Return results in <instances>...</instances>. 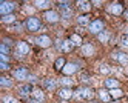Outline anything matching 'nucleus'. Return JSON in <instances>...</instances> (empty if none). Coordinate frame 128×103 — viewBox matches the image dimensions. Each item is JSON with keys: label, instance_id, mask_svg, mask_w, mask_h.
<instances>
[{"label": "nucleus", "instance_id": "1", "mask_svg": "<svg viewBox=\"0 0 128 103\" xmlns=\"http://www.w3.org/2000/svg\"><path fill=\"white\" fill-rule=\"evenodd\" d=\"M25 26H26V29H28L30 32H36V31H39L40 28H42L40 18H37L36 15H30L28 18H26V22H25Z\"/></svg>", "mask_w": 128, "mask_h": 103}, {"label": "nucleus", "instance_id": "2", "mask_svg": "<svg viewBox=\"0 0 128 103\" xmlns=\"http://www.w3.org/2000/svg\"><path fill=\"white\" fill-rule=\"evenodd\" d=\"M74 97L77 99H84V100H91L94 97V91L91 88H86V86H82V88H77L74 91Z\"/></svg>", "mask_w": 128, "mask_h": 103}, {"label": "nucleus", "instance_id": "3", "mask_svg": "<svg viewBox=\"0 0 128 103\" xmlns=\"http://www.w3.org/2000/svg\"><path fill=\"white\" fill-rule=\"evenodd\" d=\"M16 6L17 5L14 2H2V3H0V14H2V17L12 14V11L16 9Z\"/></svg>", "mask_w": 128, "mask_h": 103}, {"label": "nucleus", "instance_id": "4", "mask_svg": "<svg viewBox=\"0 0 128 103\" xmlns=\"http://www.w3.org/2000/svg\"><path fill=\"white\" fill-rule=\"evenodd\" d=\"M30 52V45L26 42H17L16 43V55L17 57H23V55H26Z\"/></svg>", "mask_w": 128, "mask_h": 103}, {"label": "nucleus", "instance_id": "5", "mask_svg": "<svg viewBox=\"0 0 128 103\" xmlns=\"http://www.w3.org/2000/svg\"><path fill=\"white\" fill-rule=\"evenodd\" d=\"M12 77L16 79V80H26L28 79V69H26L25 66H19V68H16L14 71H12Z\"/></svg>", "mask_w": 128, "mask_h": 103}, {"label": "nucleus", "instance_id": "6", "mask_svg": "<svg viewBox=\"0 0 128 103\" xmlns=\"http://www.w3.org/2000/svg\"><path fill=\"white\" fill-rule=\"evenodd\" d=\"M106 11H108L110 14L120 15V14H124V6H122V3L114 2V3H110V5L106 6Z\"/></svg>", "mask_w": 128, "mask_h": 103}, {"label": "nucleus", "instance_id": "7", "mask_svg": "<svg viewBox=\"0 0 128 103\" xmlns=\"http://www.w3.org/2000/svg\"><path fill=\"white\" fill-rule=\"evenodd\" d=\"M102 31H104V22L102 20H99V18H97V20H93V22L90 23V32L91 34H97L99 35Z\"/></svg>", "mask_w": 128, "mask_h": 103}, {"label": "nucleus", "instance_id": "8", "mask_svg": "<svg viewBox=\"0 0 128 103\" xmlns=\"http://www.w3.org/2000/svg\"><path fill=\"white\" fill-rule=\"evenodd\" d=\"M43 18L46 20L48 23H57L59 20H60V15H59V12H56V11H45L43 12Z\"/></svg>", "mask_w": 128, "mask_h": 103}, {"label": "nucleus", "instance_id": "9", "mask_svg": "<svg viewBox=\"0 0 128 103\" xmlns=\"http://www.w3.org/2000/svg\"><path fill=\"white\" fill-rule=\"evenodd\" d=\"M36 45L40 46V48H50V46L52 45V40L48 35H39L37 39H36Z\"/></svg>", "mask_w": 128, "mask_h": 103}, {"label": "nucleus", "instance_id": "10", "mask_svg": "<svg viewBox=\"0 0 128 103\" xmlns=\"http://www.w3.org/2000/svg\"><path fill=\"white\" fill-rule=\"evenodd\" d=\"M79 71V66L76 63H66L65 66H63V69H62V72L65 74L66 77H70V76H72V74H76Z\"/></svg>", "mask_w": 128, "mask_h": 103}, {"label": "nucleus", "instance_id": "11", "mask_svg": "<svg viewBox=\"0 0 128 103\" xmlns=\"http://www.w3.org/2000/svg\"><path fill=\"white\" fill-rule=\"evenodd\" d=\"M72 42L71 40H60V42H57V48L62 51V52H70L71 49H72Z\"/></svg>", "mask_w": 128, "mask_h": 103}, {"label": "nucleus", "instance_id": "12", "mask_svg": "<svg viewBox=\"0 0 128 103\" xmlns=\"http://www.w3.org/2000/svg\"><path fill=\"white\" fill-rule=\"evenodd\" d=\"M113 59L120 65H128V54L125 52H113Z\"/></svg>", "mask_w": 128, "mask_h": 103}, {"label": "nucleus", "instance_id": "13", "mask_svg": "<svg viewBox=\"0 0 128 103\" xmlns=\"http://www.w3.org/2000/svg\"><path fill=\"white\" fill-rule=\"evenodd\" d=\"M96 49H94V46L91 45V43H85V45H82V54L86 55V57H91V55H94Z\"/></svg>", "mask_w": 128, "mask_h": 103}, {"label": "nucleus", "instance_id": "14", "mask_svg": "<svg viewBox=\"0 0 128 103\" xmlns=\"http://www.w3.org/2000/svg\"><path fill=\"white\" fill-rule=\"evenodd\" d=\"M105 86L111 91V89H117V88H120V82H119L117 79H106L105 80Z\"/></svg>", "mask_w": 128, "mask_h": 103}, {"label": "nucleus", "instance_id": "15", "mask_svg": "<svg viewBox=\"0 0 128 103\" xmlns=\"http://www.w3.org/2000/svg\"><path fill=\"white\" fill-rule=\"evenodd\" d=\"M59 96L63 100H68V99H71L72 96H74V92H72L70 88H62V89H59Z\"/></svg>", "mask_w": 128, "mask_h": 103}, {"label": "nucleus", "instance_id": "16", "mask_svg": "<svg viewBox=\"0 0 128 103\" xmlns=\"http://www.w3.org/2000/svg\"><path fill=\"white\" fill-rule=\"evenodd\" d=\"M91 2H86V0H79L77 2V8L80 9V11H84V12H88L90 9H91Z\"/></svg>", "mask_w": 128, "mask_h": 103}, {"label": "nucleus", "instance_id": "17", "mask_svg": "<svg viewBox=\"0 0 128 103\" xmlns=\"http://www.w3.org/2000/svg\"><path fill=\"white\" fill-rule=\"evenodd\" d=\"M97 96H99V99L102 100V102H110V100H111L110 91H106V89H99L97 91Z\"/></svg>", "mask_w": 128, "mask_h": 103}, {"label": "nucleus", "instance_id": "18", "mask_svg": "<svg viewBox=\"0 0 128 103\" xmlns=\"http://www.w3.org/2000/svg\"><path fill=\"white\" fill-rule=\"evenodd\" d=\"M43 83H45V88L50 89V91L56 89V86H57V83H56V80H54V79H45Z\"/></svg>", "mask_w": 128, "mask_h": 103}, {"label": "nucleus", "instance_id": "19", "mask_svg": "<svg viewBox=\"0 0 128 103\" xmlns=\"http://www.w3.org/2000/svg\"><path fill=\"white\" fill-rule=\"evenodd\" d=\"M77 23L82 25V26L90 25V23H91V22H90V15H88V14H82V15H79V17H77Z\"/></svg>", "mask_w": 128, "mask_h": 103}, {"label": "nucleus", "instance_id": "20", "mask_svg": "<svg viewBox=\"0 0 128 103\" xmlns=\"http://www.w3.org/2000/svg\"><path fill=\"white\" fill-rule=\"evenodd\" d=\"M0 85H2L3 88H11V86H12V80H11L10 77L2 76V77H0Z\"/></svg>", "mask_w": 128, "mask_h": 103}, {"label": "nucleus", "instance_id": "21", "mask_svg": "<svg viewBox=\"0 0 128 103\" xmlns=\"http://www.w3.org/2000/svg\"><path fill=\"white\" fill-rule=\"evenodd\" d=\"M31 94L34 96V99H36V100H39V102H43V99H45V94L42 92V89H37V88L32 89Z\"/></svg>", "mask_w": 128, "mask_h": 103}, {"label": "nucleus", "instance_id": "22", "mask_svg": "<svg viewBox=\"0 0 128 103\" xmlns=\"http://www.w3.org/2000/svg\"><path fill=\"white\" fill-rule=\"evenodd\" d=\"M34 6L37 9H46L48 6H51L50 2H45V0H37V2H34Z\"/></svg>", "mask_w": 128, "mask_h": 103}, {"label": "nucleus", "instance_id": "23", "mask_svg": "<svg viewBox=\"0 0 128 103\" xmlns=\"http://www.w3.org/2000/svg\"><path fill=\"white\" fill-rule=\"evenodd\" d=\"M65 65H66V63H65V59H63V57H59L56 62H54V68H56L57 71H62Z\"/></svg>", "mask_w": 128, "mask_h": 103}, {"label": "nucleus", "instance_id": "24", "mask_svg": "<svg viewBox=\"0 0 128 103\" xmlns=\"http://www.w3.org/2000/svg\"><path fill=\"white\" fill-rule=\"evenodd\" d=\"M110 96H111V99H120L124 96V91L120 88H117V89H111L110 91Z\"/></svg>", "mask_w": 128, "mask_h": 103}, {"label": "nucleus", "instance_id": "25", "mask_svg": "<svg viewBox=\"0 0 128 103\" xmlns=\"http://www.w3.org/2000/svg\"><path fill=\"white\" fill-rule=\"evenodd\" d=\"M72 83H74V80H72L71 77H62V79H60V85H62L63 88H68V86H71Z\"/></svg>", "mask_w": 128, "mask_h": 103}, {"label": "nucleus", "instance_id": "26", "mask_svg": "<svg viewBox=\"0 0 128 103\" xmlns=\"http://www.w3.org/2000/svg\"><path fill=\"white\" fill-rule=\"evenodd\" d=\"M70 40L72 42V45H74V46H80V45H82V37H80L79 34H72Z\"/></svg>", "mask_w": 128, "mask_h": 103}, {"label": "nucleus", "instance_id": "27", "mask_svg": "<svg viewBox=\"0 0 128 103\" xmlns=\"http://www.w3.org/2000/svg\"><path fill=\"white\" fill-rule=\"evenodd\" d=\"M62 11V14H60V18H71V15H72V11H71V8H68V9H60Z\"/></svg>", "mask_w": 128, "mask_h": 103}, {"label": "nucleus", "instance_id": "28", "mask_svg": "<svg viewBox=\"0 0 128 103\" xmlns=\"http://www.w3.org/2000/svg\"><path fill=\"white\" fill-rule=\"evenodd\" d=\"M97 39H99L100 42H102V43H106V42L110 40V34H108L106 31H102V32H100V34L97 35Z\"/></svg>", "mask_w": 128, "mask_h": 103}, {"label": "nucleus", "instance_id": "29", "mask_svg": "<svg viewBox=\"0 0 128 103\" xmlns=\"http://www.w3.org/2000/svg\"><path fill=\"white\" fill-rule=\"evenodd\" d=\"M2 22H3V23H14V22H16V15H14V14L3 15V17H2Z\"/></svg>", "mask_w": 128, "mask_h": 103}, {"label": "nucleus", "instance_id": "30", "mask_svg": "<svg viewBox=\"0 0 128 103\" xmlns=\"http://www.w3.org/2000/svg\"><path fill=\"white\" fill-rule=\"evenodd\" d=\"M19 91H20V94H22V96H28V94H31V92H32V89H31V86H30V85L22 86Z\"/></svg>", "mask_w": 128, "mask_h": 103}, {"label": "nucleus", "instance_id": "31", "mask_svg": "<svg viewBox=\"0 0 128 103\" xmlns=\"http://www.w3.org/2000/svg\"><path fill=\"white\" fill-rule=\"evenodd\" d=\"M99 68H100V72H102V74H110V72H111V71H113L111 68H110V66H108V65H100V66H99Z\"/></svg>", "mask_w": 128, "mask_h": 103}, {"label": "nucleus", "instance_id": "32", "mask_svg": "<svg viewBox=\"0 0 128 103\" xmlns=\"http://www.w3.org/2000/svg\"><path fill=\"white\" fill-rule=\"evenodd\" d=\"M120 45L124 46V48H128V34H124L120 37Z\"/></svg>", "mask_w": 128, "mask_h": 103}, {"label": "nucleus", "instance_id": "33", "mask_svg": "<svg viewBox=\"0 0 128 103\" xmlns=\"http://www.w3.org/2000/svg\"><path fill=\"white\" fill-rule=\"evenodd\" d=\"M3 103H17V100L12 96H3Z\"/></svg>", "mask_w": 128, "mask_h": 103}, {"label": "nucleus", "instance_id": "34", "mask_svg": "<svg viewBox=\"0 0 128 103\" xmlns=\"http://www.w3.org/2000/svg\"><path fill=\"white\" fill-rule=\"evenodd\" d=\"M0 51H2V54H8L10 52V46H8L6 43H2L0 45Z\"/></svg>", "mask_w": 128, "mask_h": 103}, {"label": "nucleus", "instance_id": "35", "mask_svg": "<svg viewBox=\"0 0 128 103\" xmlns=\"http://www.w3.org/2000/svg\"><path fill=\"white\" fill-rule=\"evenodd\" d=\"M70 5H71L70 2H59V8H60V9H68Z\"/></svg>", "mask_w": 128, "mask_h": 103}, {"label": "nucleus", "instance_id": "36", "mask_svg": "<svg viewBox=\"0 0 128 103\" xmlns=\"http://www.w3.org/2000/svg\"><path fill=\"white\" fill-rule=\"evenodd\" d=\"M0 59H2L3 63H8V62H10V57H8V54H0Z\"/></svg>", "mask_w": 128, "mask_h": 103}, {"label": "nucleus", "instance_id": "37", "mask_svg": "<svg viewBox=\"0 0 128 103\" xmlns=\"http://www.w3.org/2000/svg\"><path fill=\"white\" fill-rule=\"evenodd\" d=\"M10 29H11V31H12V29H14V31H16V32H20V29H22V25H16V26H14V28H12V26H11V28H10Z\"/></svg>", "mask_w": 128, "mask_h": 103}, {"label": "nucleus", "instance_id": "38", "mask_svg": "<svg viewBox=\"0 0 128 103\" xmlns=\"http://www.w3.org/2000/svg\"><path fill=\"white\" fill-rule=\"evenodd\" d=\"M0 68H2L3 71H8V69H10V65H8V63H3V62H2V63H0Z\"/></svg>", "mask_w": 128, "mask_h": 103}, {"label": "nucleus", "instance_id": "39", "mask_svg": "<svg viewBox=\"0 0 128 103\" xmlns=\"http://www.w3.org/2000/svg\"><path fill=\"white\" fill-rule=\"evenodd\" d=\"M124 17H125L126 20H128V9H125V11H124Z\"/></svg>", "mask_w": 128, "mask_h": 103}, {"label": "nucleus", "instance_id": "40", "mask_svg": "<svg viewBox=\"0 0 128 103\" xmlns=\"http://www.w3.org/2000/svg\"><path fill=\"white\" fill-rule=\"evenodd\" d=\"M28 103H42V102H39V100H36V99H32V100H30Z\"/></svg>", "mask_w": 128, "mask_h": 103}, {"label": "nucleus", "instance_id": "41", "mask_svg": "<svg viewBox=\"0 0 128 103\" xmlns=\"http://www.w3.org/2000/svg\"><path fill=\"white\" fill-rule=\"evenodd\" d=\"M82 82H88V76H84V77H82Z\"/></svg>", "mask_w": 128, "mask_h": 103}, {"label": "nucleus", "instance_id": "42", "mask_svg": "<svg viewBox=\"0 0 128 103\" xmlns=\"http://www.w3.org/2000/svg\"><path fill=\"white\" fill-rule=\"evenodd\" d=\"M60 103H68V102H66V100H62V102H60Z\"/></svg>", "mask_w": 128, "mask_h": 103}, {"label": "nucleus", "instance_id": "43", "mask_svg": "<svg viewBox=\"0 0 128 103\" xmlns=\"http://www.w3.org/2000/svg\"><path fill=\"white\" fill-rule=\"evenodd\" d=\"M2 103H3V102H2Z\"/></svg>", "mask_w": 128, "mask_h": 103}]
</instances>
